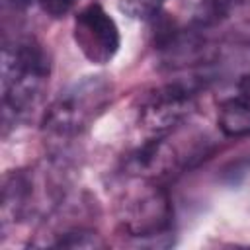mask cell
<instances>
[{"label": "cell", "mask_w": 250, "mask_h": 250, "mask_svg": "<svg viewBox=\"0 0 250 250\" xmlns=\"http://www.w3.org/2000/svg\"><path fill=\"white\" fill-rule=\"evenodd\" d=\"M217 125L225 137H250V100L242 96L225 100L217 111Z\"/></svg>", "instance_id": "obj_6"}, {"label": "cell", "mask_w": 250, "mask_h": 250, "mask_svg": "<svg viewBox=\"0 0 250 250\" xmlns=\"http://www.w3.org/2000/svg\"><path fill=\"white\" fill-rule=\"evenodd\" d=\"M51 55L33 37L14 39L2 49V125L4 133L41 102L51 76Z\"/></svg>", "instance_id": "obj_1"}, {"label": "cell", "mask_w": 250, "mask_h": 250, "mask_svg": "<svg viewBox=\"0 0 250 250\" xmlns=\"http://www.w3.org/2000/svg\"><path fill=\"white\" fill-rule=\"evenodd\" d=\"M31 2H37V0H6V4H12L14 8H23V6H29Z\"/></svg>", "instance_id": "obj_11"}, {"label": "cell", "mask_w": 250, "mask_h": 250, "mask_svg": "<svg viewBox=\"0 0 250 250\" xmlns=\"http://www.w3.org/2000/svg\"><path fill=\"white\" fill-rule=\"evenodd\" d=\"M76 2L78 0H37L41 10L51 18H64L66 14L72 12Z\"/></svg>", "instance_id": "obj_8"}, {"label": "cell", "mask_w": 250, "mask_h": 250, "mask_svg": "<svg viewBox=\"0 0 250 250\" xmlns=\"http://www.w3.org/2000/svg\"><path fill=\"white\" fill-rule=\"evenodd\" d=\"M72 37L92 64H107L121 47V33L115 20L96 2L76 14Z\"/></svg>", "instance_id": "obj_5"}, {"label": "cell", "mask_w": 250, "mask_h": 250, "mask_svg": "<svg viewBox=\"0 0 250 250\" xmlns=\"http://www.w3.org/2000/svg\"><path fill=\"white\" fill-rule=\"evenodd\" d=\"M172 219V201L158 186L135 188L123 197L119 205V221L123 230L141 242L168 236Z\"/></svg>", "instance_id": "obj_3"}, {"label": "cell", "mask_w": 250, "mask_h": 250, "mask_svg": "<svg viewBox=\"0 0 250 250\" xmlns=\"http://www.w3.org/2000/svg\"><path fill=\"white\" fill-rule=\"evenodd\" d=\"M113 84L104 74H90L66 84L43 115V131L55 139L84 133L109 105Z\"/></svg>", "instance_id": "obj_2"}, {"label": "cell", "mask_w": 250, "mask_h": 250, "mask_svg": "<svg viewBox=\"0 0 250 250\" xmlns=\"http://www.w3.org/2000/svg\"><path fill=\"white\" fill-rule=\"evenodd\" d=\"M238 96L250 100V74H244V76L238 80Z\"/></svg>", "instance_id": "obj_10"}, {"label": "cell", "mask_w": 250, "mask_h": 250, "mask_svg": "<svg viewBox=\"0 0 250 250\" xmlns=\"http://www.w3.org/2000/svg\"><path fill=\"white\" fill-rule=\"evenodd\" d=\"M49 238L43 246H53V248H70V250H98L105 248L107 242L104 236L88 227H66L61 232L49 234Z\"/></svg>", "instance_id": "obj_7"}, {"label": "cell", "mask_w": 250, "mask_h": 250, "mask_svg": "<svg viewBox=\"0 0 250 250\" xmlns=\"http://www.w3.org/2000/svg\"><path fill=\"white\" fill-rule=\"evenodd\" d=\"M201 88H205V78L199 80V76L174 80L156 88L141 107V127L152 137L168 135L191 113L195 107L197 92Z\"/></svg>", "instance_id": "obj_4"}, {"label": "cell", "mask_w": 250, "mask_h": 250, "mask_svg": "<svg viewBox=\"0 0 250 250\" xmlns=\"http://www.w3.org/2000/svg\"><path fill=\"white\" fill-rule=\"evenodd\" d=\"M248 172H250V160H242V162H236V164L232 162L230 166L225 168L223 180L229 182V184H236L240 178L248 176Z\"/></svg>", "instance_id": "obj_9"}]
</instances>
